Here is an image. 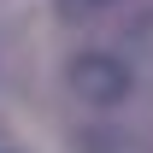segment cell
Masks as SVG:
<instances>
[{"instance_id":"2","label":"cell","mask_w":153,"mask_h":153,"mask_svg":"<svg viewBox=\"0 0 153 153\" xmlns=\"http://www.w3.org/2000/svg\"><path fill=\"white\" fill-rule=\"evenodd\" d=\"M82 6H112V0H82Z\"/></svg>"},{"instance_id":"1","label":"cell","mask_w":153,"mask_h":153,"mask_svg":"<svg viewBox=\"0 0 153 153\" xmlns=\"http://www.w3.org/2000/svg\"><path fill=\"white\" fill-rule=\"evenodd\" d=\"M65 82H71V94H76V100H88V106H118V100L135 88L130 65H124L118 53H76Z\"/></svg>"}]
</instances>
